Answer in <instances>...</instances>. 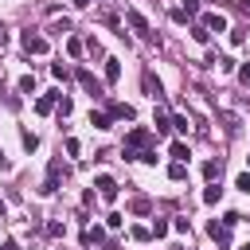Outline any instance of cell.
<instances>
[{
	"instance_id": "1",
	"label": "cell",
	"mask_w": 250,
	"mask_h": 250,
	"mask_svg": "<svg viewBox=\"0 0 250 250\" xmlns=\"http://www.w3.org/2000/svg\"><path fill=\"white\" fill-rule=\"evenodd\" d=\"M152 141H156V137H152L148 129H141V125H137V129H129V133H125V145H121L125 160H141V152H148V145H152Z\"/></svg>"
},
{
	"instance_id": "2",
	"label": "cell",
	"mask_w": 250,
	"mask_h": 250,
	"mask_svg": "<svg viewBox=\"0 0 250 250\" xmlns=\"http://www.w3.org/2000/svg\"><path fill=\"white\" fill-rule=\"evenodd\" d=\"M20 43H23V51H27V55H43V51H47V39H43V35H35V31H23V35H20Z\"/></svg>"
},
{
	"instance_id": "3",
	"label": "cell",
	"mask_w": 250,
	"mask_h": 250,
	"mask_svg": "<svg viewBox=\"0 0 250 250\" xmlns=\"http://www.w3.org/2000/svg\"><path fill=\"white\" fill-rule=\"evenodd\" d=\"M94 188H98V195H102L105 203H113V199H117V180H113V176H98V180H94Z\"/></svg>"
},
{
	"instance_id": "4",
	"label": "cell",
	"mask_w": 250,
	"mask_h": 250,
	"mask_svg": "<svg viewBox=\"0 0 250 250\" xmlns=\"http://www.w3.org/2000/svg\"><path fill=\"white\" fill-rule=\"evenodd\" d=\"M59 176H62V164L59 160H51V168H47V180H43V195H55V188H59Z\"/></svg>"
},
{
	"instance_id": "5",
	"label": "cell",
	"mask_w": 250,
	"mask_h": 250,
	"mask_svg": "<svg viewBox=\"0 0 250 250\" xmlns=\"http://www.w3.org/2000/svg\"><path fill=\"white\" fill-rule=\"evenodd\" d=\"M78 82H82V90H90V94H94V98H98V94H102V82H98V78H94V74H90V70H86V66H82V70H78Z\"/></svg>"
},
{
	"instance_id": "6",
	"label": "cell",
	"mask_w": 250,
	"mask_h": 250,
	"mask_svg": "<svg viewBox=\"0 0 250 250\" xmlns=\"http://www.w3.org/2000/svg\"><path fill=\"white\" fill-rule=\"evenodd\" d=\"M62 94L59 90H51V94H43V98H35V113H51L55 109V102H59Z\"/></svg>"
},
{
	"instance_id": "7",
	"label": "cell",
	"mask_w": 250,
	"mask_h": 250,
	"mask_svg": "<svg viewBox=\"0 0 250 250\" xmlns=\"http://www.w3.org/2000/svg\"><path fill=\"white\" fill-rule=\"evenodd\" d=\"M125 23H129L133 31H145V35H148V20H145L141 12H133V8H129V12H125Z\"/></svg>"
},
{
	"instance_id": "8",
	"label": "cell",
	"mask_w": 250,
	"mask_h": 250,
	"mask_svg": "<svg viewBox=\"0 0 250 250\" xmlns=\"http://www.w3.org/2000/svg\"><path fill=\"white\" fill-rule=\"evenodd\" d=\"M203 27H207V31H227V16L207 12V16H203Z\"/></svg>"
},
{
	"instance_id": "9",
	"label": "cell",
	"mask_w": 250,
	"mask_h": 250,
	"mask_svg": "<svg viewBox=\"0 0 250 250\" xmlns=\"http://www.w3.org/2000/svg\"><path fill=\"white\" fill-rule=\"evenodd\" d=\"M90 125H94V129H109V125H113V113H102V109H90Z\"/></svg>"
},
{
	"instance_id": "10",
	"label": "cell",
	"mask_w": 250,
	"mask_h": 250,
	"mask_svg": "<svg viewBox=\"0 0 250 250\" xmlns=\"http://www.w3.org/2000/svg\"><path fill=\"white\" fill-rule=\"evenodd\" d=\"M219 199H223V188H219V184H215V180H211V184H207V188H203V203H207V207H215V203H219Z\"/></svg>"
},
{
	"instance_id": "11",
	"label": "cell",
	"mask_w": 250,
	"mask_h": 250,
	"mask_svg": "<svg viewBox=\"0 0 250 250\" xmlns=\"http://www.w3.org/2000/svg\"><path fill=\"white\" fill-rule=\"evenodd\" d=\"M117 78H121V62H117V59H105V82L113 86Z\"/></svg>"
},
{
	"instance_id": "12",
	"label": "cell",
	"mask_w": 250,
	"mask_h": 250,
	"mask_svg": "<svg viewBox=\"0 0 250 250\" xmlns=\"http://www.w3.org/2000/svg\"><path fill=\"white\" fill-rule=\"evenodd\" d=\"M109 113H113L117 121H133V105H121V102H113V105H109Z\"/></svg>"
},
{
	"instance_id": "13",
	"label": "cell",
	"mask_w": 250,
	"mask_h": 250,
	"mask_svg": "<svg viewBox=\"0 0 250 250\" xmlns=\"http://www.w3.org/2000/svg\"><path fill=\"white\" fill-rule=\"evenodd\" d=\"M152 125H156V133H168V129H172V117H168L164 109H156V117H152Z\"/></svg>"
},
{
	"instance_id": "14",
	"label": "cell",
	"mask_w": 250,
	"mask_h": 250,
	"mask_svg": "<svg viewBox=\"0 0 250 250\" xmlns=\"http://www.w3.org/2000/svg\"><path fill=\"white\" fill-rule=\"evenodd\" d=\"M219 172H223V164H219V160H207V164H203V180H207V184H211V180H219Z\"/></svg>"
},
{
	"instance_id": "15",
	"label": "cell",
	"mask_w": 250,
	"mask_h": 250,
	"mask_svg": "<svg viewBox=\"0 0 250 250\" xmlns=\"http://www.w3.org/2000/svg\"><path fill=\"white\" fill-rule=\"evenodd\" d=\"M82 242L90 246V242H105V230L102 227H90V230H82Z\"/></svg>"
},
{
	"instance_id": "16",
	"label": "cell",
	"mask_w": 250,
	"mask_h": 250,
	"mask_svg": "<svg viewBox=\"0 0 250 250\" xmlns=\"http://www.w3.org/2000/svg\"><path fill=\"white\" fill-rule=\"evenodd\" d=\"M20 141H23V148H27V152H31V148H39V137H35V133H27V129L20 133Z\"/></svg>"
},
{
	"instance_id": "17",
	"label": "cell",
	"mask_w": 250,
	"mask_h": 250,
	"mask_svg": "<svg viewBox=\"0 0 250 250\" xmlns=\"http://www.w3.org/2000/svg\"><path fill=\"white\" fill-rule=\"evenodd\" d=\"M168 152H172L176 160H188V145H184V141H172V148H168Z\"/></svg>"
},
{
	"instance_id": "18",
	"label": "cell",
	"mask_w": 250,
	"mask_h": 250,
	"mask_svg": "<svg viewBox=\"0 0 250 250\" xmlns=\"http://www.w3.org/2000/svg\"><path fill=\"white\" fill-rule=\"evenodd\" d=\"M129 211H137V215H148V199H145V195H137V199L129 203Z\"/></svg>"
},
{
	"instance_id": "19",
	"label": "cell",
	"mask_w": 250,
	"mask_h": 250,
	"mask_svg": "<svg viewBox=\"0 0 250 250\" xmlns=\"http://www.w3.org/2000/svg\"><path fill=\"white\" fill-rule=\"evenodd\" d=\"M168 230H172V223H164V219H156V223H152V238H164Z\"/></svg>"
},
{
	"instance_id": "20",
	"label": "cell",
	"mask_w": 250,
	"mask_h": 250,
	"mask_svg": "<svg viewBox=\"0 0 250 250\" xmlns=\"http://www.w3.org/2000/svg\"><path fill=\"white\" fill-rule=\"evenodd\" d=\"M66 51L78 59V55H82V39H78V35H70V39H66Z\"/></svg>"
},
{
	"instance_id": "21",
	"label": "cell",
	"mask_w": 250,
	"mask_h": 250,
	"mask_svg": "<svg viewBox=\"0 0 250 250\" xmlns=\"http://www.w3.org/2000/svg\"><path fill=\"white\" fill-rule=\"evenodd\" d=\"M168 176H172V180H184V176H188V168H184V160H176V164L168 168Z\"/></svg>"
},
{
	"instance_id": "22",
	"label": "cell",
	"mask_w": 250,
	"mask_h": 250,
	"mask_svg": "<svg viewBox=\"0 0 250 250\" xmlns=\"http://www.w3.org/2000/svg\"><path fill=\"white\" fill-rule=\"evenodd\" d=\"M20 90H23V94H35V78L23 74V78H20Z\"/></svg>"
},
{
	"instance_id": "23",
	"label": "cell",
	"mask_w": 250,
	"mask_h": 250,
	"mask_svg": "<svg viewBox=\"0 0 250 250\" xmlns=\"http://www.w3.org/2000/svg\"><path fill=\"white\" fill-rule=\"evenodd\" d=\"M145 90H148L152 98H160V82H152V74H145Z\"/></svg>"
},
{
	"instance_id": "24",
	"label": "cell",
	"mask_w": 250,
	"mask_h": 250,
	"mask_svg": "<svg viewBox=\"0 0 250 250\" xmlns=\"http://www.w3.org/2000/svg\"><path fill=\"white\" fill-rule=\"evenodd\" d=\"M129 234H133V238H137V242H148V238H152V230H145V227H133V230H129Z\"/></svg>"
},
{
	"instance_id": "25",
	"label": "cell",
	"mask_w": 250,
	"mask_h": 250,
	"mask_svg": "<svg viewBox=\"0 0 250 250\" xmlns=\"http://www.w3.org/2000/svg\"><path fill=\"white\" fill-rule=\"evenodd\" d=\"M70 109H74L70 98H59V117H70Z\"/></svg>"
},
{
	"instance_id": "26",
	"label": "cell",
	"mask_w": 250,
	"mask_h": 250,
	"mask_svg": "<svg viewBox=\"0 0 250 250\" xmlns=\"http://www.w3.org/2000/svg\"><path fill=\"white\" fill-rule=\"evenodd\" d=\"M51 31H55V35H66V31H70V20H59V23L51 27Z\"/></svg>"
},
{
	"instance_id": "27",
	"label": "cell",
	"mask_w": 250,
	"mask_h": 250,
	"mask_svg": "<svg viewBox=\"0 0 250 250\" xmlns=\"http://www.w3.org/2000/svg\"><path fill=\"white\" fill-rule=\"evenodd\" d=\"M191 35H195V43H207V35H211V31H207V27H203V23H199V27H195V31H191Z\"/></svg>"
},
{
	"instance_id": "28",
	"label": "cell",
	"mask_w": 250,
	"mask_h": 250,
	"mask_svg": "<svg viewBox=\"0 0 250 250\" xmlns=\"http://www.w3.org/2000/svg\"><path fill=\"white\" fill-rule=\"evenodd\" d=\"M172 129H180V133H188V117H180V113H176V117H172Z\"/></svg>"
},
{
	"instance_id": "29",
	"label": "cell",
	"mask_w": 250,
	"mask_h": 250,
	"mask_svg": "<svg viewBox=\"0 0 250 250\" xmlns=\"http://www.w3.org/2000/svg\"><path fill=\"white\" fill-rule=\"evenodd\" d=\"M184 12L188 16H199V0H184Z\"/></svg>"
},
{
	"instance_id": "30",
	"label": "cell",
	"mask_w": 250,
	"mask_h": 250,
	"mask_svg": "<svg viewBox=\"0 0 250 250\" xmlns=\"http://www.w3.org/2000/svg\"><path fill=\"white\" fill-rule=\"evenodd\" d=\"M238 78H242V82L250 86V62H242V66H238Z\"/></svg>"
},
{
	"instance_id": "31",
	"label": "cell",
	"mask_w": 250,
	"mask_h": 250,
	"mask_svg": "<svg viewBox=\"0 0 250 250\" xmlns=\"http://www.w3.org/2000/svg\"><path fill=\"white\" fill-rule=\"evenodd\" d=\"M238 188H242V191H250V172H242V176H238Z\"/></svg>"
},
{
	"instance_id": "32",
	"label": "cell",
	"mask_w": 250,
	"mask_h": 250,
	"mask_svg": "<svg viewBox=\"0 0 250 250\" xmlns=\"http://www.w3.org/2000/svg\"><path fill=\"white\" fill-rule=\"evenodd\" d=\"M0 250H20V242H16V238H8V242H4Z\"/></svg>"
},
{
	"instance_id": "33",
	"label": "cell",
	"mask_w": 250,
	"mask_h": 250,
	"mask_svg": "<svg viewBox=\"0 0 250 250\" xmlns=\"http://www.w3.org/2000/svg\"><path fill=\"white\" fill-rule=\"evenodd\" d=\"M234 4H238V8H250V0H234Z\"/></svg>"
},
{
	"instance_id": "34",
	"label": "cell",
	"mask_w": 250,
	"mask_h": 250,
	"mask_svg": "<svg viewBox=\"0 0 250 250\" xmlns=\"http://www.w3.org/2000/svg\"><path fill=\"white\" fill-rule=\"evenodd\" d=\"M70 4H78V8H86V4H90V0H70Z\"/></svg>"
},
{
	"instance_id": "35",
	"label": "cell",
	"mask_w": 250,
	"mask_h": 250,
	"mask_svg": "<svg viewBox=\"0 0 250 250\" xmlns=\"http://www.w3.org/2000/svg\"><path fill=\"white\" fill-rule=\"evenodd\" d=\"M4 215H8V207H4V203H0V219H4Z\"/></svg>"
},
{
	"instance_id": "36",
	"label": "cell",
	"mask_w": 250,
	"mask_h": 250,
	"mask_svg": "<svg viewBox=\"0 0 250 250\" xmlns=\"http://www.w3.org/2000/svg\"><path fill=\"white\" fill-rule=\"evenodd\" d=\"M0 168H8V160H4V152H0Z\"/></svg>"
},
{
	"instance_id": "37",
	"label": "cell",
	"mask_w": 250,
	"mask_h": 250,
	"mask_svg": "<svg viewBox=\"0 0 250 250\" xmlns=\"http://www.w3.org/2000/svg\"><path fill=\"white\" fill-rule=\"evenodd\" d=\"M242 250H250V246H242Z\"/></svg>"
},
{
	"instance_id": "38",
	"label": "cell",
	"mask_w": 250,
	"mask_h": 250,
	"mask_svg": "<svg viewBox=\"0 0 250 250\" xmlns=\"http://www.w3.org/2000/svg\"><path fill=\"white\" fill-rule=\"evenodd\" d=\"M246 160H250V156H246Z\"/></svg>"
},
{
	"instance_id": "39",
	"label": "cell",
	"mask_w": 250,
	"mask_h": 250,
	"mask_svg": "<svg viewBox=\"0 0 250 250\" xmlns=\"http://www.w3.org/2000/svg\"><path fill=\"white\" fill-rule=\"evenodd\" d=\"M180 250H184V246H180Z\"/></svg>"
}]
</instances>
